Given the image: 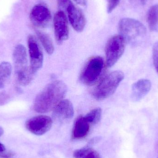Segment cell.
I'll return each mask as SVG.
<instances>
[{"instance_id":"1","label":"cell","mask_w":158,"mask_h":158,"mask_svg":"<svg viewBox=\"0 0 158 158\" xmlns=\"http://www.w3.org/2000/svg\"><path fill=\"white\" fill-rule=\"evenodd\" d=\"M67 87L62 81H55L47 85L37 96L33 109L39 113H47L54 109L66 94Z\"/></svg>"},{"instance_id":"2","label":"cell","mask_w":158,"mask_h":158,"mask_svg":"<svg viewBox=\"0 0 158 158\" xmlns=\"http://www.w3.org/2000/svg\"><path fill=\"white\" fill-rule=\"evenodd\" d=\"M118 31L126 43L133 47L139 46L147 35V29L140 21L134 19H122L118 23Z\"/></svg>"},{"instance_id":"3","label":"cell","mask_w":158,"mask_h":158,"mask_svg":"<svg viewBox=\"0 0 158 158\" xmlns=\"http://www.w3.org/2000/svg\"><path fill=\"white\" fill-rule=\"evenodd\" d=\"M13 61L19 83L23 86L29 84L33 79L34 74L28 65L27 55L24 45L18 44L15 47Z\"/></svg>"},{"instance_id":"4","label":"cell","mask_w":158,"mask_h":158,"mask_svg":"<svg viewBox=\"0 0 158 158\" xmlns=\"http://www.w3.org/2000/svg\"><path fill=\"white\" fill-rule=\"evenodd\" d=\"M124 77L123 72L119 70L107 75L93 90L92 94L94 98L101 101L109 97L115 93Z\"/></svg>"},{"instance_id":"5","label":"cell","mask_w":158,"mask_h":158,"mask_svg":"<svg viewBox=\"0 0 158 158\" xmlns=\"http://www.w3.org/2000/svg\"><path fill=\"white\" fill-rule=\"evenodd\" d=\"M104 67V60L100 56L89 59L80 76L81 81L86 85H92L99 78Z\"/></svg>"},{"instance_id":"6","label":"cell","mask_w":158,"mask_h":158,"mask_svg":"<svg viewBox=\"0 0 158 158\" xmlns=\"http://www.w3.org/2000/svg\"><path fill=\"white\" fill-rule=\"evenodd\" d=\"M125 40L120 35L111 37L107 43L106 48V64L108 67L113 66L124 52Z\"/></svg>"},{"instance_id":"7","label":"cell","mask_w":158,"mask_h":158,"mask_svg":"<svg viewBox=\"0 0 158 158\" xmlns=\"http://www.w3.org/2000/svg\"><path fill=\"white\" fill-rule=\"evenodd\" d=\"M27 44L30 60V67L32 73L34 74L42 66L43 54L38 40L33 35H29L27 38Z\"/></svg>"},{"instance_id":"8","label":"cell","mask_w":158,"mask_h":158,"mask_svg":"<svg viewBox=\"0 0 158 158\" xmlns=\"http://www.w3.org/2000/svg\"><path fill=\"white\" fill-rule=\"evenodd\" d=\"M53 25L56 40L58 44H62L69 36L68 20L64 11L60 10L55 14Z\"/></svg>"},{"instance_id":"9","label":"cell","mask_w":158,"mask_h":158,"mask_svg":"<svg viewBox=\"0 0 158 158\" xmlns=\"http://www.w3.org/2000/svg\"><path fill=\"white\" fill-rule=\"evenodd\" d=\"M52 120L48 116L40 115L27 121L26 127L31 133L37 135H43L52 128Z\"/></svg>"},{"instance_id":"10","label":"cell","mask_w":158,"mask_h":158,"mask_svg":"<svg viewBox=\"0 0 158 158\" xmlns=\"http://www.w3.org/2000/svg\"><path fill=\"white\" fill-rule=\"evenodd\" d=\"M30 19L35 27L45 28L51 22L52 15L47 6L42 4H38L34 6L31 9Z\"/></svg>"},{"instance_id":"11","label":"cell","mask_w":158,"mask_h":158,"mask_svg":"<svg viewBox=\"0 0 158 158\" xmlns=\"http://www.w3.org/2000/svg\"><path fill=\"white\" fill-rule=\"evenodd\" d=\"M69 20L75 31L81 32L85 27L86 19L81 10L72 2L65 8Z\"/></svg>"},{"instance_id":"12","label":"cell","mask_w":158,"mask_h":158,"mask_svg":"<svg viewBox=\"0 0 158 158\" xmlns=\"http://www.w3.org/2000/svg\"><path fill=\"white\" fill-rule=\"evenodd\" d=\"M53 110V115L55 118L62 121L70 120L74 116L73 105L68 99L61 100Z\"/></svg>"},{"instance_id":"13","label":"cell","mask_w":158,"mask_h":158,"mask_svg":"<svg viewBox=\"0 0 158 158\" xmlns=\"http://www.w3.org/2000/svg\"><path fill=\"white\" fill-rule=\"evenodd\" d=\"M91 125L84 116H80L77 118L72 131V140H79L85 138L90 131Z\"/></svg>"},{"instance_id":"14","label":"cell","mask_w":158,"mask_h":158,"mask_svg":"<svg viewBox=\"0 0 158 158\" xmlns=\"http://www.w3.org/2000/svg\"><path fill=\"white\" fill-rule=\"evenodd\" d=\"M151 81L148 79H141L133 84L132 86V100L137 102L143 99L150 91Z\"/></svg>"},{"instance_id":"15","label":"cell","mask_w":158,"mask_h":158,"mask_svg":"<svg viewBox=\"0 0 158 158\" xmlns=\"http://www.w3.org/2000/svg\"><path fill=\"white\" fill-rule=\"evenodd\" d=\"M147 22L149 29L153 32H158V4L150 7L147 14Z\"/></svg>"},{"instance_id":"16","label":"cell","mask_w":158,"mask_h":158,"mask_svg":"<svg viewBox=\"0 0 158 158\" xmlns=\"http://www.w3.org/2000/svg\"><path fill=\"white\" fill-rule=\"evenodd\" d=\"M12 70V66L8 62H3L0 64V89L5 86L11 76Z\"/></svg>"},{"instance_id":"17","label":"cell","mask_w":158,"mask_h":158,"mask_svg":"<svg viewBox=\"0 0 158 158\" xmlns=\"http://www.w3.org/2000/svg\"><path fill=\"white\" fill-rule=\"evenodd\" d=\"M73 156L75 158H102L97 151L87 147L75 150Z\"/></svg>"},{"instance_id":"18","label":"cell","mask_w":158,"mask_h":158,"mask_svg":"<svg viewBox=\"0 0 158 158\" xmlns=\"http://www.w3.org/2000/svg\"><path fill=\"white\" fill-rule=\"evenodd\" d=\"M36 34L47 53L52 54L54 51V46L50 36L40 31H36Z\"/></svg>"},{"instance_id":"19","label":"cell","mask_w":158,"mask_h":158,"mask_svg":"<svg viewBox=\"0 0 158 158\" xmlns=\"http://www.w3.org/2000/svg\"><path fill=\"white\" fill-rule=\"evenodd\" d=\"M102 110L99 108L94 109L87 113L85 118L91 125H95L100 121L101 118Z\"/></svg>"},{"instance_id":"20","label":"cell","mask_w":158,"mask_h":158,"mask_svg":"<svg viewBox=\"0 0 158 158\" xmlns=\"http://www.w3.org/2000/svg\"><path fill=\"white\" fill-rule=\"evenodd\" d=\"M153 63L158 74V41L155 43L153 47Z\"/></svg>"},{"instance_id":"21","label":"cell","mask_w":158,"mask_h":158,"mask_svg":"<svg viewBox=\"0 0 158 158\" xmlns=\"http://www.w3.org/2000/svg\"><path fill=\"white\" fill-rule=\"evenodd\" d=\"M107 11L108 14H110L118 6L121 0H107Z\"/></svg>"},{"instance_id":"22","label":"cell","mask_w":158,"mask_h":158,"mask_svg":"<svg viewBox=\"0 0 158 158\" xmlns=\"http://www.w3.org/2000/svg\"><path fill=\"white\" fill-rule=\"evenodd\" d=\"M14 156V154L12 152H7L5 151L0 153V157L3 158H10Z\"/></svg>"},{"instance_id":"23","label":"cell","mask_w":158,"mask_h":158,"mask_svg":"<svg viewBox=\"0 0 158 158\" xmlns=\"http://www.w3.org/2000/svg\"><path fill=\"white\" fill-rule=\"evenodd\" d=\"M77 4L81 6H85L86 5V0H74Z\"/></svg>"},{"instance_id":"24","label":"cell","mask_w":158,"mask_h":158,"mask_svg":"<svg viewBox=\"0 0 158 158\" xmlns=\"http://www.w3.org/2000/svg\"><path fill=\"white\" fill-rule=\"evenodd\" d=\"M6 151V148L2 144L0 143V153L4 152V151Z\"/></svg>"},{"instance_id":"25","label":"cell","mask_w":158,"mask_h":158,"mask_svg":"<svg viewBox=\"0 0 158 158\" xmlns=\"http://www.w3.org/2000/svg\"><path fill=\"white\" fill-rule=\"evenodd\" d=\"M139 1L142 5H144L146 4V3L148 0H139Z\"/></svg>"},{"instance_id":"26","label":"cell","mask_w":158,"mask_h":158,"mask_svg":"<svg viewBox=\"0 0 158 158\" xmlns=\"http://www.w3.org/2000/svg\"><path fill=\"white\" fill-rule=\"evenodd\" d=\"M4 133L3 129L2 128V127H0V137Z\"/></svg>"}]
</instances>
